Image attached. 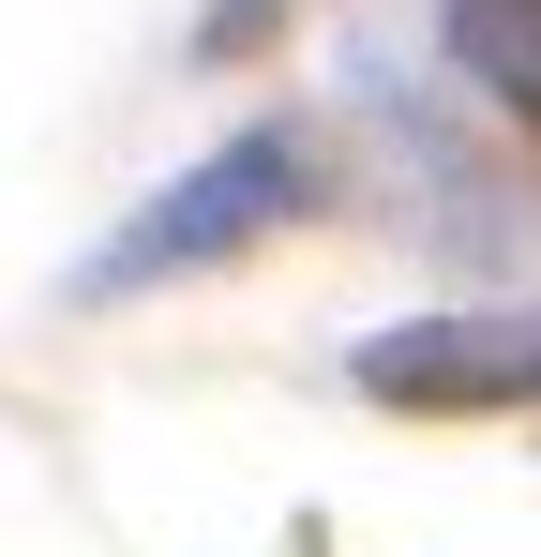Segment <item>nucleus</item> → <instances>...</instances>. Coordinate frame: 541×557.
<instances>
[{
	"label": "nucleus",
	"instance_id": "nucleus-3",
	"mask_svg": "<svg viewBox=\"0 0 541 557\" xmlns=\"http://www.w3.org/2000/svg\"><path fill=\"white\" fill-rule=\"evenodd\" d=\"M451 61H466V91H496L527 121L541 106V0H451Z\"/></svg>",
	"mask_w": 541,
	"mask_h": 557
},
{
	"label": "nucleus",
	"instance_id": "nucleus-2",
	"mask_svg": "<svg viewBox=\"0 0 541 557\" xmlns=\"http://www.w3.org/2000/svg\"><path fill=\"white\" fill-rule=\"evenodd\" d=\"M347 376L376 392V407H437V422H481V407H527V317H406V332H361Z\"/></svg>",
	"mask_w": 541,
	"mask_h": 557
},
{
	"label": "nucleus",
	"instance_id": "nucleus-1",
	"mask_svg": "<svg viewBox=\"0 0 541 557\" xmlns=\"http://www.w3.org/2000/svg\"><path fill=\"white\" fill-rule=\"evenodd\" d=\"M316 196V166H301V136H226L211 166H180L105 257L76 272V301H136V286H166V272H211V257H241V242H270L286 211Z\"/></svg>",
	"mask_w": 541,
	"mask_h": 557
}]
</instances>
